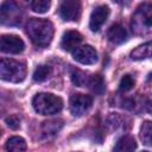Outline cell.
<instances>
[{"label":"cell","instance_id":"cell-23","mask_svg":"<svg viewBox=\"0 0 152 152\" xmlns=\"http://www.w3.org/2000/svg\"><path fill=\"white\" fill-rule=\"evenodd\" d=\"M134 78L131 75H125L119 83V90L120 91H128L134 87Z\"/></svg>","mask_w":152,"mask_h":152},{"label":"cell","instance_id":"cell-19","mask_svg":"<svg viewBox=\"0 0 152 152\" xmlns=\"http://www.w3.org/2000/svg\"><path fill=\"white\" fill-rule=\"evenodd\" d=\"M70 78L72 83L77 87H84L86 84H88L89 81V77L86 75V72L80 69H72L70 72Z\"/></svg>","mask_w":152,"mask_h":152},{"label":"cell","instance_id":"cell-10","mask_svg":"<svg viewBox=\"0 0 152 152\" xmlns=\"http://www.w3.org/2000/svg\"><path fill=\"white\" fill-rule=\"evenodd\" d=\"M109 17V8L106 5H100L95 7L90 14L89 19V27L93 32H97L102 25L106 23V20Z\"/></svg>","mask_w":152,"mask_h":152},{"label":"cell","instance_id":"cell-24","mask_svg":"<svg viewBox=\"0 0 152 152\" xmlns=\"http://www.w3.org/2000/svg\"><path fill=\"white\" fill-rule=\"evenodd\" d=\"M5 122L11 129H18L20 127V119L17 115H10L5 119Z\"/></svg>","mask_w":152,"mask_h":152},{"label":"cell","instance_id":"cell-26","mask_svg":"<svg viewBox=\"0 0 152 152\" xmlns=\"http://www.w3.org/2000/svg\"><path fill=\"white\" fill-rule=\"evenodd\" d=\"M142 152H147V151H142Z\"/></svg>","mask_w":152,"mask_h":152},{"label":"cell","instance_id":"cell-5","mask_svg":"<svg viewBox=\"0 0 152 152\" xmlns=\"http://www.w3.org/2000/svg\"><path fill=\"white\" fill-rule=\"evenodd\" d=\"M0 20L2 25H19L21 21L20 7L13 1H4L0 7Z\"/></svg>","mask_w":152,"mask_h":152},{"label":"cell","instance_id":"cell-1","mask_svg":"<svg viewBox=\"0 0 152 152\" xmlns=\"http://www.w3.org/2000/svg\"><path fill=\"white\" fill-rule=\"evenodd\" d=\"M26 33L37 46H48L53 37V25L48 19L31 18L26 23Z\"/></svg>","mask_w":152,"mask_h":152},{"label":"cell","instance_id":"cell-11","mask_svg":"<svg viewBox=\"0 0 152 152\" xmlns=\"http://www.w3.org/2000/svg\"><path fill=\"white\" fill-rule=\"evenodd\" d=\"M82 42V34L77 31H66L63 33L61 39V48L65 51H74L78 48V44Z\"/></svg>","mask_w":152,"mask_h":152},{"label":"cell","instance_id":"cell-20","mask_svg":"<svg viewBox=\"0 0 152 152\" xmlns=\"http://www.w3.org/2000/svg\"><path fill=\"white\" fill-rule=\"evenodd\" d=\"M50 74H51V68L46 64H40L34 69L32 77H33V81L36 82H43L50 76Z\"/></svg>","mask_w":152,"mask_h":152},{"label":"cell","instance_id":"cell-13","mask_svg":"<svg viewBox=\"0 0 152 152\" xmlns=\"http://www.w3.org/2000/svg\"><path fill=\"white\" fill-rule=\"evenodd\" d=\"M131 59L133 61H140L152 57V40L146 42L139 46H137L129 55Z\"/></svg>","mask_w":152,"mask_h":152},{"label":"cell","instance_id":"cell-6","mask_svg":"<svg viewBox=\"0 0 152 152\" xmlns=\"http://www.w3.org/2000/svg\"><path fill=\"white\" fill-rule=\"evenodd\" d=\"M91 104H93V97L90 95H86L81 93L71 95L69 101L70 112L74 116H82L83 114H86V112H88Z\"/></svg>","mask_w":152,"mask_h":152},{"label":"cell","instance_id":"cell-7","mask_svg":"<svg viewBox=\"0 0 152 152\" xmlns=\"http://www.w3.org/2000/svg\"><path fill=\"white\" fill-rule=\"evenodd\" d=\"M58 13L64 21H76L81 15V2L77 0H64L59 5Z\"/></svg>","mask_w":152,"mask_h":152},{"label":"cell","instance_id":"cell-14","mask_svg":"<svg viewBox=\"0 0 152 152\" xmlns=\"http://www.w3.org/2000/svg\"><path fill=\"white\" fill-rule=\"evenodd\" d=\"M135 148L137 142L134 138L129 135H124L116 141L114 146V152H134Z\"/></svg>","mask_w":152,"mask_h":152},{"label":"cell","instance_id":"cell-22","mask_svg":"<svg viewBox=\"0 0 152 152\" xmlns=\"http://www.w3.org/2000/svg\"><path fill=\"white\" fill-rule=\"evenodd\" d=\"M107 124H108V126H109L112 129H114V131L120 129V128H122V118H121L120 115H118L116 113H112V114L107 118Z\"/></svg>","mask_w":152,"mask_h":152},{"label":"cell","instance_id":"cell-12","mask_svg":"<svg viewBox=\"0 0 152 152\" xmlns=\"http://www.w3.org/2000/svg\"><path fill=\"white\" fill-rule=\"evenodd\" d=\"M107 38L110 43L113 44H122L127 39V32L126 30L120 25V24H114L112 25L108 31H107Z\"/></svg>","mask_w":152,"mask_h":152},{"label":"cell","instance_id":"cell-2","mask_svg":"<svg viewBox=\"0 0 152 152\" xmlns=\"http://www.w3.org/2000/svg\"><path fill=\"white\" fill-rule=\"evenodd\" d=\"M131 28L138 36L152 32V4L144 2L138 6L131 19Z\"/></svg>","mask_w":152,"mask_h":152},{"label":"cell","instance_id":"cell-21","mask_svg":"<svg viewBox=\"0 0 152 152\" xmlns=\"http://www.w3.org/2000/svg\"><path fill=\"white\" fill-rule=\"evenodd\" d=\"M51 6V2L49 0H33L30 2V7L36 13H46Z\"/></svg>","mask_w":152,"mask_h":152},{"label":"cell","instance_id":"cell-17","mask_svg":"<svg viewBox=\"0 0 152 152\" xmlns=\"http://www.w3.org/2000/svg\"><path fill=\"white\" fill-rule=\"evenodd\" d=\"M88 87L96 95L103 94V91H104V81H103L102 76H100V75H91V76H89Z\"/></svg>","mask_w":152,"mask_h":152},{"label":"cell","instance_id":"cell-16","mask_svg":"<svg viewBox=\"0 0 152 152\" xmlns=\"http://www.w3.org/2000/svg\"><path fill=\"white\" fill-rule=\"evenodd\" d=\"M63 127V120L62 119H51L48 121H44L42 124V132L44 135H55L61 131Z\"/></svg>","mask_w":152,"mask_h":152},{"label":"cell","instance_id":"cell-3","mask_svg":"<svg viewBox=\"0 0 152 152\" xmlns=\"http://www.w3.org/2000/svg\"><path fill=\"white\" fill-rule=\"evenodd\" d=\"M32 107L40 115H52L62 110L63 100L51 93H38L32 99Z\"/></svg>","mask_w":152,"mask_h":152},{"label":"cell","instance_id":"cell-25","mask_svg":"<svg viewBox=\"0 0 152 152\" xmlns=\"http://www.w3.org/2000/svg\"><path fill=\"white\" fill-rule=\"evenodd\" d=\"M145 108H146L147 113L152 115V95H151L150 97H147V99H146V102H145Z\"/></svg>","mask_w":152,"mask_h":152},{"label":"cell","instance_id":"cell-8","mask_svg":"<svg viewBox=\"0 0 152 152\" xmlns=\"http://www.w3.org/2000/svg\"><path fill=\"white\" fill-rule=\"evenodd\" d=\"M24 48V40L15 34H2L0 38V50L5 53L17 55L23 52Z\"/></svg>","mask_w":152,"mask_h":152},{"label":"cell","instance_id":"cell-4","mask_svg":"<svg viewBox=\"0 0 152 152\" xmlns=\"http://www.w3.org/2000/svg\"><path fill=\"white\" fill-rule=\"evenodd\" d=\"M0 76L4 81L20 83L26 77V64L15 59L2 58L0 62Z\"/></svg>","mask_w":152,"mask_h":152},{"label":"cell","instance_id":"cell-9","mask_svg":"<svg viewBox=\"0 0 152 152\" xmlns=\"http://www.w3.org/2000/svg\"><path fill=\"white\" fill-rule=\"evenodd\" d=\"M72 58L84 65H90L97 62V52L91 45H82L72 51Z\"/></svg>","mask_w":152,"mask_h":152},{"label":"cell","instance_id":"cell-15","mask_svg":"<svg viewBox=\"0 0 152 152\" xmlns=\"http://www.w3.org/2000/svg\"><path fill=\"white\" fill-rule=\"evenodd\" d=\"M6 152H25L26 151V141L24 138L14 135L11 137L5 144Z\"/></svg>","mask_w":152,"mask_h":152},{"label":"cell","instance_id":"cell-18","mask_svg":"<svg viewBox=\"0 0 152 152\" xmlns=\"http://www.w3.org/2000/svg\"><path fill=\"white\" fill-rule=\"evenodd\" d=\"M140 139L144 145L152 146V121H144L140 126Z\"/></svg>","mask_w":152,"mask_h":152}]
</instances>
